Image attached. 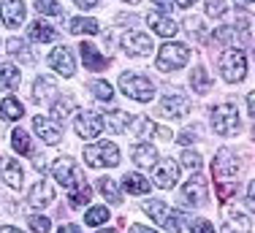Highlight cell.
<instances>
[{
    "mask_svg": "<svg viewBox=\"0 0 255 233\" xmlns=\"http://www.w3.org/2000/svg\"><path fill=\"white\" fill-rule=\"evenodd\" d=\"M152 176H155V185H157V187L171 190V187L179 182V163L171 160V157H166V160H160V163L155 165Z\"/></svg>",
    "mask_w": 255,
    "mask_h": 233,
    "instance_id": "cell-11",
    "label": "cell"
},
{
    "mask_svg": "<svg viewBox=\"0 0 255 233\" xmlns=\"http://www.w3.org/2000/svg\"><path fill=\"white\" fill-rule=\"evenodd\" d=\"M120 90L133 98V101H141V103H149L155 95V84L149 82L147 76H141V73H123L120 76Z\"/></svg>",
    "mask_w": 255,
    "mask_h": 233,
    "instance_id": "cell-2",
    "label": "cell"
},
{
    "mask_svg": "<svg viewBox=\"0 0 255 233\" xmlns=\"http://www.w3.org/2000/svg\"><path fill=\"white\" fill-rule=\"evenodd\" d=\"M155 5H160V11H168V0H155Z\"/></svg>",
    "mask_w": 255,
    "mask_h": 233,
    "instance_id": "cell-53",
    "label": "cell"
},
{
    "mask_svg": "<svg viewBox=\"0 0 255 233\" xmlns=\"http://www.w3.org/2000/svg\"><path fill=\"white\" fill-rule=\"evenodd\" d=\"M174 3H177V5H179V8H190V5H193V3H196V0H174Z\"/></svg>",
    "mask_w": 255,
    "mask_h": 233,
    "instance_id": "cell-50",
    "label": "cell"
},
{
    "mask_svg": "<svg viewBox=\"0 0 255 233\" xmlns=\"http://www.w3.org/2000/svg\"><path fill=\"white\" fill-rule=\"evenodd\" d=\"M144 212L149 214V217L155 220L157 225L163 223V217H166V212H168V206H166V201H157V198H147L144 201Z\"/></svg>",
    "mask_w": 255,
    "mask_h": 233,
    "instance_id": "cell-30",
    "label": "cell"
},
{
    "mask_svg": "<svg viewBox=\"0 0 255 233\" xmlns=\"http://www.w3.org/2000/svg\"><path fill=\"white\" fill-rule=\"evenodd\" d=\"M98 22L95 19H87V16H74L71 19V33L74 35H82V33H90V35H95L98 33Z\"/></svg>",
    "mask_w": 255,
    "mask_h": 233,
    "instance_id": "cell-29",
    "label": "cell"
},
{
    "mask_svg": "<svg viewBox=\"0 0 255 233\" xmlns=\"http://www.w3.org/2000/svg\"><path fill=\"white\" fill-rule=\"evenodd\" d=\"M27 38L35 41V44H49V41L57 38V30H54L52 24H46V22H30Z\"/></svg>",
    "mask_w": 255,
    "mask_h": 233,
    "instance_id": "cell-20",
    "label": "cell"
},
{
    "mask_svg": "<svg viewBox=\"0 0 255 233\" xmlns=\"http://www.w3.org/2000/svg\"><path fill=\"white\" fill-rule=\"evenodd\" d=\"M234 193H236V185H234V182H226V179L217 182V198H220V201H228Z\"/></svg>",
    "mask_w": 255,
    "mask_h": 233,
    "instance_id": "cell-42",
    "label": "cell"
},
{
    "mask_svg": "<svg viewBox=\"0 0 255 233\" xmlns=\"http://www.w3.org/2000/svg\"><path fill=\"white\" fill-rule=\"evenodd\" d=\"M57 233H82V231H79V225H63Z\"/></svg>",
    "mask_w": 255,
    "mask_h": 233,
    "instance_id": "cell-49",
    "label": "cell"
},
{
    "mask_svg": "<svg viewBox=\"0 0 255 233\" xmlns=\"http://www.w3.org/2000/svg\"><path fill=\"white\" fill-rule=\"evenodd\" d=\"M98 233H117V231H114V228H109V231H98Z\"/></svg>",
    "mask_w": 255,
    "mask_h": 233,
    "instance_id": "cell-55",
    "label": "cell"
},
{
    "mask_svg": "<svg viewBox=\"0 0 255 233\" xmlns=\"http://www.w3.org/2000/svg\"><path fill=\"white\" fill-rule=\"evenodd\" d=\"M130 233H157V231L147 228V225H130Z\"/></svg>",
    "mask_w": 255,
    "mask_h": 233,
    "instance_id": "cell-47",
    "label": "cell"
},
{
    "mask_svg": "<svg viewBox=\"0 0 255 233\" xmlns=\"http://www.w3.org/2000/svg\"><path fill=\"white\" fill-rule=\"evenodd\" d=\"M147 24L155 30L157 35H163V38H174V35L179 33V24L174 22V19H168V16L157 14V11H155V14H149V16H147Z\"/></svg>",
    "mask_w": 255,
    "mask_h": 233,
    "instance_id": "cell-19",
    "label": "cell"
},
{
    "mask_svg": "<svg viewBox=\"0 0 255 233\" xmlns=\"http://www.w3.org/2000/svg\"><path fill=\"white\" fill-rule=\"evenodd\" d=\"M5 49H8V54H14V57L25 60V63H33V57L27 54L25 41H19V38H8V44H5Z\"/></svg>",
    "mask_w": 255,
    "mask_h": 233,
    "instance_id": "cell-36",
    "label": "cell"
},
{
    "mask_svg": "<svg viewBox=\"0 0 255 233\" xmlns=\"http://www.w3.org/2000/svg\"><path fill=\"white\" fill-rule=\"evenodd\" d=\"M239 171V160H236V155L231 149H220L215 155V160H212V174H215V179H231V176Z\"/></svg>",
    "mask_w": 255,
    "mask_h": 233,
    "instance_id": "cell-12",
    "label": "cell"
},
{
    "mask_svg": "<svg viewBox=\"0 0 255 233\" xmlns=\"http://www.w3.org/2000/svg\"><path fill=\"white\" fill-rule=\"evenodd\" d=\"M187 60H190V49H187L185 44H174V41H171V44L160 46V54H157L155 65H157V71L171 73V71L182 68Z\"/></svg>",
    "mask_w": 255,
    "mask_h": 233,
    "instance_id": "cell-3",
    "label": "cell"
},
{
    "mask_svg": "<svg viewBox=\"0 0 255 233\" xmlns=\"http://www.w3.org/2000/svg\"><path fill=\"white\" fill-rule=\"evenodd\" d=\"M123 190L130 195H147L149 193V182L144 179L141 174H136V171H130V174L123 176Z\"/></svg>",
    "mask_w": 255,
    "mask_h": 233,
    "instance_id": "cell-23",
    "label": "cell"
},
{
    "mask_svg": "<svg viewBox=\"0 0 255 233\" xmlns=\"http://www.w3.org/2000/svg\"><path fill=\"white\" fill-rule=\"evenodd\" d=\"M120 46H123V52H128V54L144 57V54L152 52V38L138 33V30H128V33H123V38H120Z\"/></svg>",
    "mask_w": 255,
    "mask_h": 233,
    "instance_id": "cell-9",
    "label": "cell"
},
{
    "mask_svg": "<svg viewBox=\"0 0 255 233\" xmlns=\"http://www.w3.org/2000/svg\"><path fill=\"white\" fill-rule=\"evenodd\" d=\"M182 223H185L182 212H177V209H168L160 225H166V231H171V233H179V231H182Z\"/></svg>",
    "mask_w": 255,
    "mask_h": 233,
    "instance_id": "cell-35",
    "label": "cell"
},
{
    "mask_svg": "<svg viewBox=\"0 0 255 233\" xmlns=\"http://www.w3.org/2000/svg\"><path fill=\"white\" fill-rule=\"evenodd\" d=\"M125 119H128V114H125V112H114V114H109V127H112L114 133H123V130H125Z\"/></svg>",
    "mask_w": 255,
    "mask_h": 233,
    "instance_id": "cell-39",
    "label": "cell"
},
{
    "mask_svg": "<svg viewBox=\"0 0 255 233\" xmlns=\"http://www.w3.org/2000/svg\"><path fill=\"white\" fill-rule=\"evenodd\" d=\"M19 68L11 63H0V90L3 93H14L16 87H19Z\"/></svg>",
    "mask_w": 255,
    "mask_h": 233,
    "instance_id": "cell-21",
    "label": "cell"
},
{
    "mask_svg": "<svg viewBox=\"0 0 255 233\" xmlns=\"http://www.w3.org/2000/svg\"><path fill=\"white\" fill-rule=\"evenodd\" d=\"M74 114H76L74 98L63 95V98H57V101L52 103V116H57V119H68V116H74Z\"/></svg>",
    "mask_w": 255,
    "mask_h": 233,
    "instance_id": "cell-27",
    "label": "cell"
},
{
    "mask_svg": "<svg viewBox=\"0 0 255 233\" xmlns=\"http://www.w3.org/2000/svg\"><path fill=\"white\" fill-rule=\"evenodd\" d=\"M49 65L54 71L60 73V76H65V79H71L76 73V60H74V52H71L68 46H57V49H52L49 52Z\"/></svg>",
    "mask_w": 255,
    "mask_h": 233,
    "instance_id": "cell-10",
    "label": "cell"
},
{
    "mask_svg": "<svg viewBox=\"0 0 255 233\" xmlns=\"http://www.w3.org/2000/svg\"><path fill=\"white\" fill-rule=\"evenodd\" d=\"M54 198H57V193H54L52 182H35V185L30 187L27 204L33 206V209H46V206L54 204Z\"/></svg>",
    "mask_w": 255,
    "mask_h": 233,
    "instance_id": "cell-13",
    "label": "cell"
},
{
    "mask_svg": "<svg viewBox=\"0 0 255 233\" xmlns=\"http://www.w3.org/2000/svg\"><path fill=\"white\" fill-rule=\"evenodd\" d=\"M190 231L193 233H215V228H212L209 220H196V223L190 225Z\"/></svg>",
    "mask_w": 255,
    "mask_h": 233,
    "instance_id": "cell-45",
    "label": "cell"
},
{
    "mask_svg": "<svg viewBox=\"0 0 255 233\" xmlns=\"http://www.w3.org/2000/svg\"><path fill=\"white\" fill-rule=\"evenodd\" d=\"M177 141H179L182 146H190L193 141H196V133H193V130H185V133H179V138H177Z\"/></svg>",
    "mask_w": 255,
    "mask_h": 233,
    "instance_id": "cell-46",
    "label": "cell"
},
{
    "mask_svg": "<svg viewBox=\"0 0 255 233\" xmlns=\"http://www.w3.org/2000/svg\"><path fill=\"white\" fill-rule=\"evenodd\" d=\"M0 233H22V231H19V228H11V225H8V228L3 225V228H0Z\"/></svg>",
    "mask_w": 255,
    "mask_h": 233,
    "instance_id": "cell-52",
    "label": "cell"
},
{
    "mask_svg": "<svg viewBox=\"0 0 255 233\" xmlns=\"http://www.w3.org/2000/svg\"><path fill=\"white\" fill-rule=\"evenodd\" d=\"M215 38L220 41V44H231V41H234V27H217Z\"/></svg>",
    "mask_w": 255,
    "mask_h": 233,
    "instance_id": "cell-44",
    "label": "cell"
},
{
    "mask_svg": "<svg viewBox=\"0 0 255 233\" xmlns=\"http://www.w3.org/2000/svg\"><path fill=\"white\" fill-rule=\"evenodd\" d=\"M103 116L98 112H79L76 122H74V130L79 138H98L101 130H103Z\"/></svg>",
    "mask_w": 255,
    "mask_h": 233,
    "instance_id": "cell-7",
    "label": "cell"
},
{
    "mask_svg": "<svg viewBox=\"0 0 255 233\" xmlns=\"http://www.w3.org/2000/svg\"><path fill=\"white\" fill-rule=\"evenodd\" d=\"M35 11L46 16H60V3L57 0H35Z\"/></svg>",
    "mask_w": 255,
    "mask_h": 233,
    "instance_id": "cell-38",
    "label": "cell"
},
{
    "mask_svg": "<svg viewBox=\"0 0 255 233\" xmlns=\"http://www.w3.org/2000/svg\"><path fill=\"white\" fill-rule=\"evenodd\" d=\"M0 19L8 27H19L25 22V3L22 0H3L0 3Z\"/></svg>",
    "mask_w": 255,
    "mask_h": 233,
    "instance_id": "cell-16",
    "label": "cell"
},
{
    "mask_svg": "<svg viewBox=\"0 0 255 233\" xmlns=\"http://www.w3.org/2000/svg\"><path fill=\"white\" fill-rule=\"evenodd\" d=\"M236 5H239V8H250L253 0H236Z\"/></svg>",
    "mask_w": 255,
    "mask_h": 233,
    "instance_id": "cell-51",
    "label": "cell"
},
{
    "mask_svg": "<svg viewBox=\"0 0 255 233\" xmlns=\"http://www.w3.org/2000/svg\"><path fill=\"white\" fill-rule=\"evenodd\" d=\"M54 90H57V87H54V82L49 76H38V79H35V84H33V101L35 103H44L49 95H54Z\"/></svg>",
    "mask_w": 255,
    "mask_h": 233,
    "instance_id": "cell-26",
    "label": "cell"
},
{
    "mask_svg": "<svg viewBox=\"0 0 255 233\" xmlns=\"http://www.w3.org/2000/svg\"><path fill=\"white\" fill-rule=\"evenodd\" d=\"M220 73H223V79L231 82V84L242 82V79L247 76V57H245V52L231 49V52L223 54V57H220Z\"/></svg>",
    "mask_w": 255,
    "mask_h": 233,
    "instance_id": "cell-5",
    "label": "cell"
},
{
    "mask_svg": "<svg viewBox=\"0 0 255 233\" xmlns=\"http://www.w3.org/2000/svg\"><path fill=\"white\" fill-rule=\"evenodd\" d=\"M223 220H226V225H223V233H253V220L250 214H236L234 209H226L223 206Z\"/></svg>",
    "mask_w": 255,
    "mask_h": 233,
    "instance_id": "cell-14",
    "label": "cell"
},
{
    "mask_svg": "<svg viewBox=\"0 0 255 233\" xmlns=\"http://www.w3.org/2000/svg\"><path fill=\"white\" fill-rule=\"evenodd\" d=\"M52 176L60 182V185H65V187H79L84 182L82 168L76 165L74 157H57V160L52 163Z\"/></svg>",
    "mask_w": 255,
    "mask_h": 233,
    "instance_id": "cell-6",
    "label": "cell"
},
{
    "mask_svg": "<svg viewBox=\"0 0 255 233\" xmlns=\"http://www.w3.org/2000/svg\"><path fill=\"white\" fill-rule=\"evenodd\" d=\"M90 90H93V95L98 98V101H112V98H114V87L109 82H101V79L90 84Z\"/></svg>",
    "mask_w": 255,
    "mask_h": 233,
    "instance_id": "cell-37",
    "label": "cell"
},
{
    "mask_svg": "<svg viewBox=\"0 0 255 233\" xmlns=\"http://www.w3.org/2000/svg\"><path fill=\"white\" fill-rule=\"evenodd\" d=\"M84 160L87 165H93V168H114V165H120V149L114 141H98V144H90L84 146Z\"/></svg>",
    "mask_w": 255,
    "mask_h": 233,
    "instance_id": "cell-1",
    "label": "cell"
},
{
    "mask_svg": "<svg viewBox=\"0 0 255 233\" xmlns=\"http://www.w3.org/2000/svg\"><path fill=\"white\" fill-rule=\"evenodd\" d=\"M190 112V103L185 101L182 95H166L160 101V114L163 116H171V119H182Z\"/></svg>",
    "mask_w": 255,
    "mask_h": 233,
    "instance_id": "cell-17",
    "label": "cell"
},
{
    "mask_svg": "<svg viewBox=\"0 0 255 233\" xmlns=\"http://www.w3.org/2000/svg\"><path fill=\"white\" fill-rule=\"evenodd\" d=\"M79 52H82V57H84L87 71H103V68L109 65V60L103 57V54H101L93 44H82V46H79Z\"/></svg>",
    "mask_w": 255,
    "mask_h": 233,
    "instance_id": "cell-22",
    "label": "cell"
},
{
    "mask_svg": "<svg viewBox=\"0 0 255 233\" xmlns=\"http://www.w3.org/2000/svg\"><path fill=\"white\" fill-rule=\"evenodd\" d=\"M212 127L217 136H234L239 130V112L234 103H220L212 109Z\"/></svg>",
    "mask_w": 255,
    "mask_h": 233,
    "instance_id": "cell-4",
    "label": "cell"
},
{
    "mask_svg": "<svg viewBox=\"0 0 255 233\" xmlns=\"http://www.w3.org/2000/svg\"><path fill=\"white\" fill-rule=\"evenodd\" d=\"M74 3L79 5V8H93V5L98 3V0H74Z\"/></svg>",
    "mask_w": 255,
    "mask_h": 233,
    "instance_id": "cell-48",
    "label": "cell"
},
{
    "mask_svg": "<svg viewBox=\"0 0 255 233\" xmlns=\"http://www.w3.org/2000/svg\"><path fill=\"white\" fill-rule=\"evenodd\" d=\"M206 195H209V190H206V176L196 171V174L190 176V182H185V187H182V201H185L187 206H204Z\"/></svg>",
    "mask_w": 255,
    "mask_h": 233,
    "instance_id": "cell-8",
    "label": "cell"
},
{
    "mask_svg": "<svg viewBox=\"0 0 255 233\" xmlns=\"http://www.w3.org/2000/svg\"><path fill=\"white\" fill-rule=\"evenodd\" d=\"M226 14V0H206V16H223Z\"/></svg>",
    "mask_w": 255,
    "mask_h": 233,
    "instance_id": "cell-40",
    "label": "cell"
},
{
    "mask_svg": "<svg viewBox=\"0 0 255 233\" xmlns=\"http://www.w3.org/2000/svg\"><path fill=\"white\" fill-rule=\"evenodd\" d=\"M33 127H35V133H38V138H44L46 144H52V146L63 141V130H60V125H57V122H52L49 116H35Z\"/></svg>",
    "mask_w": 255,
    "mask_h": 233,
    "instance_id": "cell-15",
    "label": "cell"
},
{
    "mask_svg": "<svg viewBox=\"0 0 255 233\" xmlns=\"http://www.w3.org/2000/svg\"><path fill=\"white\" fill-rule=\"evenodd\" d=\"M125 3H130V5H138V3H141V0H125Z\"/></svg>",
    "mask_w": 255,
    "mask_h": 233,
    "instance_id": "cell-54",
    "label": "cell"
},
{
    "mask_svg": "<svg viewBox=\"0 0 255 233\" xmlns=\"http://www.w3.org/2000/svg\"><path fill=\"white\" fill-rule=\"evenodd\" d=\"M157 160V149L152 144H138L133 146V163L141 165V168H149V165H155Z\"/></svg>",
    "mask_w": 255,
    "mask_h": 233,
    "instance_id": "cell-24",
    "label": "cell"
},
{
    "mask_svg": "<svg viewBox=\"0 0 255 233\" xmlns=\"http://www.w3.org/2000/svg\"><path fill=\"white\" fill-rule=\"evenodd\" d=\"M90 198H93V187L82 182V185L76 187V193H71V195H68V204L74 206V209H79V206L90 204Z\"/></svg>",
    "mask_w": 255,
    "mask_h": 233,
    "instance_id": "cell-33",
    "label": "cell"
},
{
    "mask_svg": "<svg viewBox=\"0 0 255 233\" xmlns=\"http://www.w3.org/2000/svg\"><path fill=\"white\" fill-rule=\"evenodd\" d=\"M84 223L87 225H103V223H109V209L106 206H93V209H87V214H84Z\"/></svg>",
    "mask_w": 255,
    "mask_h": 233,
    "instance_id": "cell-34",
    "label": "cell"
},
{
    "mask_svg": "<svg viewBox=\"0 0 255 233\" xmlns=\"http://www.w3.org/2000/svg\"><path fill=\"white\" fill-rule=\"evenodd\" d=\"M30 228H33L35 233H49L52 220H46V217H30Z\"/></svg>",
    "mask_w": 255,
    "mask_h": 233,
    "instance_id": "cell-43",
    "label": "cell"
},
{
    "mask_svg": "<svg viewBox=\"0 0 255 233\" xmlns=\"http://www.w3.org/2000/svg\"><path fill=\"white\" fill-rule=\"evenodd\" d=\"M11 146H14L19 155H30L33 152V144H30V136L27 130H22V127H16L14 133H11Z\"/></svg>",
    "mask_w": 255,
    "mask_h": 233,
    "instance_id": "cell-31",
    "label": "cell"
},
{
    "mask_svg": "<svg viewBox=\"0 0 255 233\" xmlns=\"http://www.w3.org/2000/svg\"><path fill=\"white\" fill-rule=\"evenodd\" d=\"M190 84H193V90H196V93H206V90L212 87V76L206 73V68L198 65V68L190 73Z\"/></svg>",
    "mask_w": 255,
    "mask_h": 233,
    "instance_id": "cell-32",
    "label": "cell"
},
{
    "mask_svg": "<svg viewBox=\"0 0 255 233\" xmlns=\"http://www.w3.org/2000/svg\"><path fill=\"white\" fill-rule=\"evenodd\" d=\"M98 190H101L103 195H106L109 204H114V206L123 204V193H120V187L114 185V179H109V176H101V179H98Z\"/></svg>",
    "mask_w": 255,
    "mask_h": 233,
    "instance_id": "cell-28",
    "label": "cell"
},
{
    "mask_svg": "<svg viewBox=\"0 0 255 233\" xmlns=\"http://www.w3.org/2000/svg\"><path fill=\"white\" fill-rule=\"evenodd\" d=\"M182 165H185V168L198 171V168H201V155H198V152H182Z\"/></svg>",
    "mask_w": 255,
    "mask_h": 233,
    "instance_id": "cell-41",
    "label": "cell"
},
{
    "mask_svg": "<svg viewBox=\"0 0 255 233\" xmlns=\"http://www.w3.org/2000/svg\"><path fill=\"white\" fill-rule=\"evenodd\" d=\"M0 114H3V119L16 122V119L25 116V106H22L14 95H8V98H3V103H0Z\"/></svg>",
    "mask_w": 255,
    "mask_h": 233,
    "instance_id": "cell-25",
    "label": "cell"
},
{
    "mask_svg": "<svg viewBox=\"0 0 255 233\" xmlns=\"http://www.w3.org/2000/svg\"><path fill=\"white\" fill-rule=\"evenodd\" d=\"M0 171H3V179L8 182L14 190H22V182H25V174H22V165L16 157H3L0 160Z\"/></svg>",
    "mask_w": 255,
    "mask_h": 233,
    "instance_id": "cell-18",
    "label": "cell"
}]
</instances>
